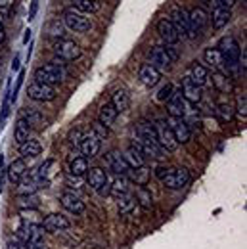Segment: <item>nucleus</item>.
<instances>
[{
  "mask_svg": "<svg viewBox=\"0 0 247 249\" xmlns=\"http://www.w3.org/2000/svg\"><path fill=\"white\" fill-rule=\"evenodd\" d=\"M106 165H107L109 171H113L115 175H126V173H128V165H126V161L123 159V154L117 152V150H113V152H109V154L106 156Z\"/></svg>",
  "mask_w": 247,
  "mask_h": 249,
  "instance_id": "ddd939ff",
  "label": "nucleus"
},
{
  "mask_svg": "<svg viewBox=\"0 0 247 249\" xmlns=\"http://www.w3.org/2000/svg\"><path fill=\"white\" fill-rule=\"evenodd\" d=\"M216 48L220 50V54H222V58H224V65H228V67H238L240 58H242V50H240V44L236 42V38L224 36Z\"/></svg>",
  "mask_w": 247,
  "mask_h": 249,
  "instance_id": "7ed1b4c3",
  "label": "nucleus"
},
{
  "mask_svg": "<svg viewBox=\"0 0 247 249\" xmlns=\"http://www.w3.org/2000/svg\"><path fill=\"white\" fill-rule=\"evenodd\" d=\"M46 232H60V230H67L71 226V222L67 218L60 215V213H52L46 218H42V224H40Z\"/></svg>",
  "mask_w": 247,
  "mask_h": 249,
  "instance_id": "f8f14e48",
  "label": "nucleus"
},
{
  "mask_svg": "<svg viewBox=\"0 0 247 249\" xmlns=\"http://www.w3.org/2000/svg\"><path fill=\"white\" fill-rule=\"evenodd\" d=\"M27 171V165H25V159H16L10 167H8V178L12 184H19L23 175Z\"/></svg>",
  "mask_w": 247,
  "mask_h": 249,
  "instance_id": "412c9836",
  "label": "nucleus"
},
{
  "mask_svg": "<svg viewBox=\"0 0 247 249\" xmlns=\"http://www.w3.org/2000/svg\"><path fill=\"white\" fill-rule=\"evenodd\" d=\"M123 159L126 161L128 169H136V167H142V165H144V156H142V154L138 152V148H134V146H130V148L124 152Z\"/></svg>",
  "mask_w": 247,
  "mask_h": 249,
  "instance_id": "c85d7f7f",
  "label": "nucleus"
},
{
  "mask_svg": "<svg viewBox=\"0 0 247 249\" xmlns=\"http://www.w3.org/2000/svg\"><path fill=\"white\" fill-rule=\"evenodd\" d=\"M136 201H140V205H142L144 209H152V205H154L152 194H150L146 188H140V190L136 192Z\"/></svg>",
  "mask_w": 247,
  "mask_h": 249,
  "instance_id": "79ce46f5",
  "label": "nucleus"
},
{
  "mask_svg": "<svg viewBox=\"0 0 247 249\" xmlns=\"http://www.w3.org/2000/svg\"><path fill=\"white\" fill-rule=\"evenodd\" d=\"M167 124L173 130V134H175V138H176L178 144H186L190 140V134L192 132H190V126L184 121V117H171Z\"/></svg>",
  "mask_w": 247,
  "mask_h": 249,
  "instance_id": "9d476101",
  "label": "nucleus"
},
{
  "mask_svg": "<svg viewBox=\"0 0 247 249\" xmlns=\"http://www.w3.org/2000/svg\"><path fill=\"white\" fill-rule=\"evenodd\" d=\"M169 113H171V117H184L186 104L182 92H173V96L169 98Z\"/></svg>",
  "mask_w": 247,
  "mask_h": 249,
  "instance_id": "5701e85b",
  "label": "nucleus"
},
{
  "mask_svg": "<svg viewBox=\"0 0 247 249\" xmlns=\"http://www.w3.org/2000/svg\"><path fill=\"white\" fill-rule=\"evenodd\" d=\"M88 171V163H87V157H75L69 165V173L73 177H83L85 173Z\"/></svg>",
  "mask_w": 247,
  "mask_h": 249,
  "instance_id": "72a5a7b5",
  "label": "nucleus"
},
{
  "mask_svg": "<svg viewBox=\"0 0 247 249\" xmlns=\"http://www.w3.org/2000/svg\"><path fill=\"white\" fill-rule=\"evenodd\" d=\"M36 8H38V0H33V6H31V14H29V19L35 18V14H36Z\"/></svg>",
  "mask_w": 247,
  "mask_h": 249,
  "instance_id": "603ef678",
  "label": "nucleus"
},
{
  "mask_svg": "<svg viewBox=\"0 0 247 249\" xmlns=\"http://www.w3.org/2000/svg\"><path fill=\"white\" fill-rule=\"evenodd\" d=\"M6 38V31H4V25H2V21H0V42Z\"/></svg>",
  "mask_w": 247,
  "mask_h": 249,
  "instance_id": "6e6d98bb",
  "label": "nucleus"
},
{
  "mask_svg": "<svg viewBox=\"0 0 247 249\" xmlns=\"http://www.w3.org/2000/svg\"><path fill=\"white\" fill-rule=\"evenodd\" d=\"M230 18H232L230 8H224V6H215V8H213L211 21H213V27H215V29H222L224 25H228Z\"/></svg>",
  "mask_w": 247,
  "mask_h": 249,
  "instance_id": "4be33fe9",
  "label": "nucleus"
},
{
  "mask_svg": "<svg viewBox=\"0 0 247 249\" xmlns=\"http://www.w3.org/2000/svg\"><path fill=\"white\" fill-rule=\"evenodd\" d=\"M165 48H167V52H169V56H171V60H173V62H176V60H178V52H176V50L173 48V44H167Z\"/></svg>",
  "mask_w": 247,
  "mask_h": 249,
  "instance_id": "09e8293b",
  "label": "nucleus"
},
{
  "mask_svg": "<svg viewBox=\"0 0 247 249\" xmlns=\"http://www.w3.org/2000/svg\"><path fill=\"white\" fill-rule=\"evenodd\" d=\"M21 213V224L25 226H40L42 224V217L36 209H19Z\"/></svg>",
  "mask_w": 247,
  "mask_h": 249,
  "instance_id": "2f4dec72",
  "label": "nucleus"
},
{
  "mask_svg": "<svg viewBox=\"0 0 247 249\" xmlns=\"http://www.w3.org/2000/svg\"><path fill=\"white\" fill-rule=\"evenodd\" d=\"M154 126H155V136H157V144H159L165 152H173V150H176L178 142H176L173 130L169 128L167 121H157Z\"/></svg>",
  "mask_w": 247,
  "mask_h": 249,
  "instance_id": "423d86ee",
  "label": "nucleus"
},
{
  "mask_svg": "<svg viewBox=\"0 0 247 249\" xmlns=\"http://www.w3.org/2000/svg\"><path fill=\"white\" fill-rule=\"evenodd\" d=\"M138 79H140V83H142L144 87L152 89V87H155V85L159 83L161 73H159L155 67H152V65H142V67H140V73H138Z\"/></svg>",
  "mask_w": 247,
  "mask_h": 249,
  "instance_id": "f3484780",
  "label": "nucleus"
},
{
  "mask_svg": "<svg viewBox=\"0 0 247 249\" xmlns=\"http://www.w3.org/2000/svg\"><path fill=\"white\" fill-rule=\"evenodd\" d=\"M0 73H2V63H0Z\"/></svg>",
  "mask_w": 247,
  "mask_h": 249,
  "instance_id": "13d9d810",
  "label": "nucleus"
},
{
  "mask_svg": "<svg viewBox=\"0 0 247 249\" xmlns=\"http://www.w3.org/2000/svg\"><path fill=\"white\" fill-rule=\"evenodd\" d=\"M18 207H19V209H36V207H38V197H36L35 194L19 196V197H18Z\"/></svg>",
  "mask_w": 247,
  "mask_h": 249,
  "instance_id": "ea45409f",
  "label": "nucleus"
},
{
  "mask_svg": "<svg viewBox=\"0 0 247 249\" xmlns=\"http://www.w3.org/2000/svg\"><path fill=\"white\" fill-rule=\"evenodd\" d=\"M107 194H111L113 197H121L124 194H128V178H126V175H117L115 177V180L111 182V188H109V192Z\"/></svg>",
  "mask_w": 247,
  "mask_h": 249,
  "instance_id": "a878e982",
  "label": "nucleus"
},
{
  "mask_svg": "<svg viewBox=\"0 0 247 249\" xmlns=\"http://www.w3.org/2000/svg\"><path fill=\"white\" fill-rule=\"evenodd\" d=\"M169 21L176 27V31H178L180 36H186V38H194V36H195V33H194L192 25H190L188 12H186L184 8L175 6V8L171 10V19H169Z\"/></svg>",
  "mask_w": 247,
  "mask_h": 249,
  "instance_id": "20e7f679",
  "label": "nucleus"
},
{
  "mask_svg": "<svg viewBox=\"0 0 247 249\" xmlns=\"http://www.w3.org/2000/svg\"><path fill=\"white\" fill-rule=\"evenodd\" d=\"M157 33H159V36H161L167 44H175V42L180 40V35L176 31V27H175L169 19H161V21L157 23Z\"/></svg>",
  "mask_w": 247,
  "mask_h": 249,
  "instance_id": "4468645a",
  "label": "nucleus"
},
{
  "mask_svg": "<svg viewBox=\"0 0 247 249\" xmlns=\"http://www.w3.org/2000/svg\"><path fill=\"white\" fill-rule=\"evenodd\" d=\"M23 119L29 123V126H38V128L46 126V124H44V119H42V115H40L38 111H35L33 107H25V111H23Z\"/></svg>",
  "mask_w": 247,
  "mask_h": 249,
  "instance_id": "f704fd0d",
  "label": "nucleus"
},
{
  "mask_svg": "<svg viewBox=\"0 0 247 249\" xmlns=\"http://www.w3.org/2000/svg\"><path fill=\"white\" fill-rule=\"evenodd\" d=\"M117 119V111L111 104H104L100 107V113H98V121L104 124V126H111Z\"/></svg>",
  "mask_w": 247,
  "mask_h": 249,
  "instance_id": "bb28decb",
  "label": "nucleus"
},
{
  "mask_svg": "<svg viewBox=\"0 0 247 249\" xmlns=\"http://www.w3.org/2000/svg\"><path fill=\"white\" fill-rule=\"evenodd\" d=\"M236 0H215V6H224V8H230Z\"/></svg>",
  "mask_w": 247,
  "mask_h": 249,
  "instance_id": "3c124183",
  "label": "nucleus"
},
{
  "mask_svg": "<svg viewBox=\"0 0 247 249\" xmlns=\"http://www.w3.org/2000/svg\"><path fill=\"white\" fill-rule=\"evenodd\" d=\"M63 77H65V71L58 63H46V65H42L35 71V81L42 83V85H50V87L62 83Z\"/></svg>",
  "mask_w": 247,
  "mask_h": 249,
  "instance_id": "f03ea898",
  "label": "nucleus"
},
{
  "mask_svg": "<svg viewBox=\"0 0 247 249\" xmlns=\"http://www.w3.org/2000/svg\"><path fill=\"white\" fill-rule=\"evenodd\" d=\"M216 115L220 117V121L228 123V121H232V117H234V107H232L230 104H220V106L216 107Z\"/></svg>",
  "mask_w": 247,
  "mask_h": 249,
  "instance_id": "a19ab883",
  "label": "nucleus"
},
{
  "mask_svg": "<svg viewBox=\"0 0 247 249\" xmlns=\"http://www.w3.org/2000/svg\"><path fill=\"white\" fill-rule=\"evenodd\" d=\"M48 35L50 36H63V27L62 23H60V19H56V21H52L48 25Z\"/></svg>",
  "mask_w": 247,
  "mask_h": 249,
  "instance_id": "c03bdc74",
  "label": "nucleus"
},
{
  "mask_svg": "<svg viewBox=\"0 0 247 249\" xmlns=\"http://www.w3.org/2000/svg\"><path fill=\"white\" fill-rule=\"evenodd\" d=\"M132 146L138 148V152H140L142 156H150V157H154V159H163V157H167L165 156V150H163L157 142H150V140L138 138V140H134Z\"/></svg>",
  "mask_w": 247,
  "mask_h": 249,
  "instance_id": "9b49d317",
  "label": "nucleus"
},
{
  "mask_svg": "<svg viewBox=\"0 0 247 249\" xmlns=\"http://www.w3.org/2000/svg\"><path fill=\"white\" fill-rule=\"evenodd\" d=\"M150 62H152V67H155L159 73L161 71H169L171 69V65H173V60H171V56H169V52H167V48L165 46H155L150 50Z\"/></svg>",
  "mask_w": 247,
  "mask_h": 249,
  "instance_id": "1a4fd4ad",
  "label": "nucleus"
},
{
  "mask_svg": "<svg viewBox=\"0 0 247 249\" xmlns=\"http://www.w3.org/2000/svg\"><path fill=\"white\" fill-rule=\"evenodd\" d=\"M175 92V87L173 85H165L159 92H157V102H169V98Z\"/></svg>",
  "mask_w": 247,
  "mask_h": 249,
  "instance_id": "37998d69",
  "label": "nucleus"
},
{
  "mask_svg": "<svg viewBox=\"0 0 247 249\" xmlns=\"http://www.w3.org/2000/svg\"><path fill=\"white\" fill-rule=\"evenodd\" d=\"M136 197H132V196H128V194H124L119 197V213L121 215H126V213H130L134 207H136Z\"/></svg>",
  "mask_w": 247,
  "mask_h": 249,
  "instance_id": "58836bf2",
  "label": "nucleus"
},
{
  "mask_svg": "<svg viewBox=\"0 0 247 249\" xmlns=\"http://www.w3.org/2000/svg\"><path fill=\"white\" fill-rule=\"evenodd\" d=\"M81 138H83L81 130H79V128H75V130H71V134H69V144H71V146H79Z\"/></svg>",
  "mask_w": 247,
  "mask_h": 249,
  "instance_id": "49530a36",
  "label": "nucleus"
},
{
  "mask_svg": "<svg viewBox=\"0 0 247 249\" xmlns=\"http://www.w3.org/2000/svg\"><path fill=\"white\" fill-rule=\"evenodd\" d=\"M247 102H246V96H240L238 98V113H240V117H244L246 119V115H247Z\"/></svg>",
  "mask_w": 247,
  "mask_h": 249,
  "instance_id": "de8ad7c7",
  "label": "nucleus"
},
{
  "mask_svg": "<svg viewBox=\"0 0 247 249\" xmlns=\"http://www.w3.org/2000/svg\"><path fill=\"white\" fill-rule=\"evenodd\" d=\"M27 249H48L44 244H36V246H25Z\"/></svg>",
  "mask_w": 247,
  "mask_h": 249,
  "instance_id": "5fc2aeb1",
  "label": "nucleus"
},
{
  "mask_svg": "<svg viewBox=\"0 0 247 249\" xmlns=\"http://www.w3.org/2000/svg\"><path fill=\"white\" fill-rule=\"evenodd\" d=\"M29 132H31V126H29V123H27L23 117H19V119H18V124H16V132H14L16 142L21 146L25 140H29Z\"/></svg>",
  "mask_w": 247,
  "mask_h": 249,
  "instance_id": "473e14b6",
  "label": "nucleus"
},
{
  "mask_svg": "<svg viewBox=\"0 0 247 249\" xmlns=\"http://www.w3.org/2000/svg\"><path fill=\"white\" fill-rule=\"evenodd\" d=\"M79 146H81V152H83L85 157H96L98 152H100V138H96L92 132H90V134H87V136L81 138Z\"/></svg>",
  "mask_w": 247,
  "mask_h": 249,
  "instance_id": "2eb2a0df",
  "label": "nucleus"
},
{
  "mask_svg": "<svg viewBox=\"0 0 247 249\" xmlns=\"http://www.w3.org/2000/svg\"><path fill=\"white\" fill-rule=\"evenodd\" d=\"M126 175H128V178H130L132 182H136L138 186H146L148 180H150L152 169H148L146 165H142V167H136V169H128Z\"/></svg>",
  "mask_w": 247,
  "mask_h": 249,
  "instance_id": "393cba45",
  "label": "nucleus"
},
{
  "mask_svg": "<svg viewBox=\"0 0 247 249\" xmlns=\"http://www.w3.org/2000/svg\"><path fill=\"white\" fill-rule=\"evenodd\" d=\"M54 52H56L58 58H62L65 62L79 60L81 54H83L81 46H79L77 42H73V40H58V42L54 44Z\"/></svg>",
  "mask_w": 247,
  "mask_h": 249,
  "instance_id": "0eeeda50",
  "label": "nucleus"
},
{
  "mask_svg": "<svg viewBox=\"0 0 247 249\" xmlns=\"http://www.w3.org/2000/svg\"><path fill=\"white\" fill-rule=\"evenodd\" d=\"M27 96L35 102H52L56 98V90L50 85H42L35 81L27 87Z\"/></svg>",
  "mask_w": 247,
  "mask_h": 249,
  "instance_id": "6e6552de",
  "label": "nucleus"
},
{
  "mask_svg": "<svg viewBox=\"0 0 247 249\" xmlns=\"http://www.w3.org/2000/svg\"><path fill=\"white\" fill-rule=\"evenodd\" d=\"M205 6H213V0H201Z\"/></svg>",
  "mask_w": 247,
  "mask_h": 249,
  "instance_id": "4d7b16f0",
  "label": "nucleus"
},
{
  "mask_svg": "<svg viewBox=\"0 0 247 249\" xmlns=\"http://www.w3.org/2000/svg\"><path fill=\"white\" fill-rule=\"evenodd\" d=\"M87 178H88L90 188H94V190H102L104 186H107V175L100 167H94L90 171H87Z\"/></svg>",
  "mask_w": 247,
  "mask_h": 249,
  "instance_id": "aec40b11",
  "label": "nucleus"
},
{
  "mask_svg": "<svg viewBox=\"0 0 247 249\" xmlns=\"http://www.w3.org/2000/svg\"><path fill=\"white\" fill-rule=\"evenodd\" d=\"M63 23L67 25V29L75 33H85L90 29V19L81 14L79 10H65L63 12Z\"/></svg>",
  "mask_w": 247,
  "mask_h": 249,
  "instance_id": "39448f33",
  "label": "nucleus"
},
{
  "mask_svg": "<svg viewBox=\"0 0 247 249\" xmlns=\"http://www.w3.org/2000/svg\"><path fill=\"white\" fill-rule=\"evenodd\" d=\"M60 203H62L63 209H67L69 213H75V215L85 213V203L75 194H63L62 197H60Z\"/></svg>",
  "mask_w": 247,
  "mask_h": 249,
  "instance_id": "dca6fc26",
  "label": "nucleus"
},
{
  "mask_svg": "<svg viewBox=\"0 0 247 249\" xmlns=\"http://www.w3.org/2000/svg\"><path fill=\"white\" fill-rule=\"evenodd\" d=\"M19 152H21V156L23 157H36L40 156V152H42V146H40V142L38 140H25L21 146H19Z\"/></svg>",
  "mask_w": 247,
  "mask_h": 249,
  "instance_id": "7c9ffc66",
  "label": "nucleus"
},
{
  "mask_svg": "<svg viewBox=\"0 0 247 249\" xmlns=\"http://www.w3.org/2000/svg\"><path fill=\"white\" fill-rule=\"evenodd\" d=\"M182 98H184L186 102H192V104H195V102H199L201 100V90H199V87H195L194 83H192V79H190V75H186L184 81H182Z\"/></svg>",
  "mask_w": 247,
  "mask_h": 249,
  "instance_id": "6ab92c4d",
  "label": "nucleus"
},
{
  "mask_svg": "<svg viewBox=\"0 0 247 249\" xmlns=\"http://www.w3.org/2000/svg\"><path fill=\"white\" fill-rule=\"evenodd\" d=\"M6 249H23V244H21V242H18V240H12V242H8Z\"/></svg>",
  "mask_w": 247,
  "mask_h": 249,
  "instance_id": "8fccbe9b",
  "label": "nucleus"
},
{
  "mask_svg": "<svg viewBox=\"0 0 247 249\" xmlns=\"http://www.w3.org/2000/svg\"><path fill=\"white\" fill-rule=\"evenodd\" d=\"M111 106L115 107V111L117 113H123L128 109V106H130V98H128V92L124 90V89H117L115 92L111 94Z\"/></svg>",
  "mask_w": 247,
  "mask_h": 249,
  "instance_id": "b1692460",
  "label": "nucleus"
},
{
  "mask_svg": "<svg viewBox=\"0 0 247 249\" xmlns=\"http://www.w3.org/2000/svg\"><path fill=\"white\" fill-rule=\"evenodd\" d=\"M188 18H190V25H192V29H194L195 35L205 29V25H207V14H205L203 8H194L192 12H188Z\"/></svg>",
  "mask_w": 247,
  "mask_h": 249,
  "instance_id": "a211bd4d",
  "label": "nucleus"
},
{
  "mask_svg": "<svg viewBox=\"0 0 247 249\" xmlns=\"http://www.w3.org/2000/svg\"><path fill=\"white\" fill-rule=\"evenodd\" d=\"M213 85H215L216 90H220V92H230L232 90V83H230V79L226 77V75H222V73H213Z\"/></svg>",
  "mask_w": 247,
  "mask_h": 249,
  "instance_id": "4c0bfd02",
  "label": "nucleus"
},
{
  "mask_svg": "<svg viewBox=\"0 0 247 249\" xmlns=\"http://www.w3.org/2000/svg\"><path fill=\"white\" fill-rule=\"evenodd\" d=\"M14 2L16 0H0V8H10V6H14Z\"/></svg>",
  "mask_w": 247,
  "mask_h": 249,
  "instance_id": "864d4df0",
  "label": "nucleus"
},
{
  "mask_svg": "<svg viewBox=\"0 0 247 249\" xmlns=\"http://www.w3.org/2000/svg\"><path fill=\"white\" fill-rule=\"evenodd\" d=\"M190 79H192V83H194L195 87H203V85L207 83V79H209V73H207V69H205L203 65H199V63L195 62L192 65Z\"/></svg>",
  "mask_w": 247,
  "mask_h": 249,
  "instance_id": "cd10ccee",
  "label": "nucleus"
},
{
  "mask_svg": "<svg viewBox=\"0 0 247 249\" xmlns=\"http://www.w3.org/2000/svg\"><path fill=\"white\" fill-rule=\"evenodd\" d=\"M205 62L209 63L211 67L218 69L220 65H224V58H222V54H220L218 48H207L205 50Z\"/></svg>",
  "mask_w": 247,
  "mask_h": 249,
  "instance_id": "e433bc0d",
  "label": "nucleus"
},
{
  "mask_svg": "<svg viewBox=\"0 0 247 249\" xmlns=\"http://www.w3.org/2000/svg\"><path fill=\"white\" fill-rule=\"evenodd\" d=\"M136 134L138 138L142 140H150V142H157V136H155V126L148 121H140L136 124Z\"/></svg>",
  "mask_w": 247,
  "mask_h": 249,
  "instance_id": "c756f323",
  "label": "nucleus"
},
{
  "mask_svg": "<svg viewBox=\"0 0 247 249\" xmlns=\"http://www.w3.org/2000/svg\"><path fill=\"white\" fill-rule=\"evenodd\" d=\"M155 177L163 182V186L171 188V190H180L190 182V173L186 169H165V167H157L155 169Z\"/></svg>",
  "mask_w": 247,
  "mask_h": 249,
  "instance_id": "f257e3e1",
  "label": "nucleus"
},
{
  "mask_svg": "<svg viewBox=\"0 0 247 249\" xmlns=\"http://www.w3.org/2000/svg\"><path fill=\"white\" fill-rule=\"evenodd\" d=\"M92 134L96 138H100V140L106 138V136H107V126H104L100 121H96V123L92 124Z\"/></svg>",
  "mask_w": 247,
  "mask_h": 249,
  "instance_id": "a18cd8bd",
  "label": "nucleus"
},
{
  "mask_svg": "<svg viewBox=\"0 0 247 249\" xmlns=\"http://www.w3.org/2000/svg\"><path fill=\"white\" fill-rule=\"evenodd\" d=\"M75 8L81 14H96L100 10V2L98 0H75Z\"/></svg>",
  "mask_w": 247,
  "mask_h": 249,
  "instance_id": "c9c22d12",
  "label": "nucleus"
}]
</instances>
